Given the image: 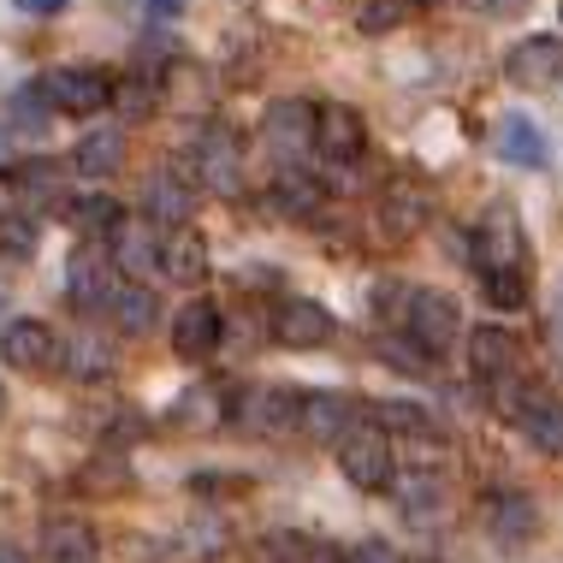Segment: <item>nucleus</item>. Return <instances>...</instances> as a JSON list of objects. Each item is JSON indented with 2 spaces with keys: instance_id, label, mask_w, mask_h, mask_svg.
Wrapping results in <instances>:
<instances>
[{
  "instance_id": "4c0bfd02",
  "label": "nucleus",
  "mask_w": 563,
  "mask_h": 563,
  "mask_svg": "<svg viewBox=\"0 0 563 563\" xmlns=\"http://www.w3.org/2000/svg\"><path fill=\"white\" fill-rule=\"evenodd\" d=\"M19 185L30 202H54V178H48V166H19Z\"/></svg>"
},
{
  "instance_id": "a211bd4d",
  "label": "nucleus",
  "mask_w": 563,
  "mask_h": 563,
  "mask_svg": "<svg viewBox=\"0 0 563 563\" xmlns=\"http://www.w3.org/2000/svg\"><path fill=\"white\" fill-rule=\"evenodd\" d=\"M493 148H498V161H510V166H545V161H552L545 131H540L528 113H505V119H498Z\"/></svg>"
},
{
  "instance_id": "f8f14e48",
  "label": "nucleus",
  "mask_w": 563,
  "mask_h": 563,
  "mask_svg": "<svg viewBox=\"0 0 563 563\" xmlns=\"http://www.w3.org/2000/svg\"><path fill=\"white\" fill-rule=\"evenodd\" d=\"M505 78L516 89H540L563 78V36H522L505 54Z\"/></svg>"
},
{
  "instance_id": "c9c22d12",
  "label": "nucleus",
  "mask_w": 563,
  "mask_h": 563,
  "mask_svg": "<svg viewBox=\"0 0 563 563\" xmlns=\"http://www.w3.org/2000/svg\"><path fill=\"white\" fill-rule=\"evenodd\" d=\"M379 356H386L398 374H416V379L433 374V356H428L421 344H409V339H379Z\"/></svg>"
},
{
  "instance_id": "2f4dec72",
  "label": "nucleus",
  "mask_w": 563,
  "mask_h": 563,
  "mask_svg": "<svg viewBox=\"0 0 563 563\" xmlns=\"http://www.w3.org/2000/svg\"><path fill=\"white\" fill-rule=\"evenodd\" d=\"M409 19H416V0H368L356 12V30L362 36H386V30H404Z\"/></svg>"
},
{
  "instance_id": "72a5a7b5",
  "label": "nucleus",
  "mask_w": 563,
  "mask_h": 563,
  "mask_svg": "<svg viewBox=\"0 0 563 563\" xmlns=\"http://www.w3.org/2000/svg\"><path fill=\"white\" fill-rule=\"evenodd\" d=\"M481 291L493 309H522L528 302V273H481Z\"/></svg>"
},
{
  "instance_id": "0eeeda50",
  "label": "nucleus",
  "mask_w": 563,
  "mask_h": 563,
  "mask_svg": "<svg viewBox=\"0 0 563 563\" xmlns=\"http://www.w3.org/2000/svg\"><path fill=\"white\" fill-rule=\"evenodd\" d=\"M332 332H339V321H332V309L314 297H285L279 309H273V339L285 350H321Z\"/></svg>"
},
{
  "instance_id": "7c9ffc66",
  "label": "nucleus",
  "mask_w": 563,
  "mask_h": 563,
  "mask_svg": "<svg viewBox=\"0 0 563 563\" xmlns=\"http://www.w3.org/2000/svg\"><path fill=\"white\" fill-rule=\"evenodd\" d=\"M374 428L379 433H409V439H439V421L428 416L421 404H404V398H386V404H374Z\"/></svg>"
},
{
  "instance_id": "f704fd0d",
  "label": "nucleus",
  "mask_w": 563,
  "mask_h": 563,
  "mask_svg": "<svg viewBox=\"0 0 563 563\" xmlns=\"http://www.w3.org/2000/svg\"><path fill=\"white\" fill-rule=\"evenodd\" d=\"M108 368H113L108 344H96L89 332H78V339H71V374H78V379H101Z\"/></svg>"
},
{
  "instance_id": "c03bdc74",
  "label": "nucleus",
  "mask_w": 563,
  "mask_h": 563,
  "mask_svg": "<svg viewBox=\"0 0 563 563\" xmlns=\"http://www.w3.org/2000/svg\"><path fill=\"white\" fill-rule=\"evenodd\" d=\"M0 309H7V285H0Z\"/></svg>"
},
{
  "instance_id": "58836bf2",
  "label": "nucleus",
  "mask_w": 563,
  "mask_h": 563,
  "mask_svg": "<svg viewBox=\"0 0 563 563\" xmlns=\"http://www.w3.org/2000/svg\"><path fill=\"white\" fill-rule=\"evenodd\" d=\"M78 486H84V493H108V486H125V468H119V463H108V468L89 463L84 475H78Z\"/></svg>"
},
{
  "instance_id": "b1692460",
  "label": "nucleus",
  "mask_w": 563,
  "mask_h": 563,
  "mask_svg": "<svg viewBox=\"0 0 563 563\" xmlns=\"http://www.w3.org/2000/svg\"><path fill=\"white\" fill-rule=\"evenodd\" d=\"M267 563H344V552L321 534H302V528H273L262 540Z\"/></svg>"
},
{
  "instance_id": "9b49d317",
  "label": "nucleus",
  "mask_w": 563,
  "mask_h": 563,
  "mask_svg": "<svg viewBox=\"0 0 563 563\" xmlns=\"http://www.w3.org/2000/svg\"><path fill=\"white\" fill-rule=\"evenodd\" d=\"M314 148H321L332 166L362 161V155H368V125H362V113L344 108V101L321 108V119H314Z\"/></svg>"
},
{
  "instance_id": "412c9836",
  "label": "nucleus",
  "mask_w": 563,
  "mask_h": 563,
  "mask_svg": "<svg viewBox=\"0 0 563 563\" xmlns=\"http://www.w3.org/2000/svg\"><path fill=\"white\" fill-rule=\"evenodd\" d=\"M119 166H125V131H113V125H101V131H89L71 143V173H84V178H113Z\"/></svg>"
},
{
  "instance_id": "cd10ccee",
  "label": "nucleus",
  "mask_w": 563,
  "mask_h": 563,
  "mask_svg": "<svg viewBox=\"0 0 563 563\" xmlns=\"http://www.w3.org/2000/svg\"><path fill=\"white\" fill-rule=\"evenodd\" d=\"M297 416H302V391H291V386H267V391H255V409H243V421H250V428H262V433L291 428Z\"/></svg>"
},
{
  "instance_id": "1a4fd4ad",
  "label": "nucleus",
  "mask_w": 563,
  "mask_h": 563,
  "mask_svg": "<svg viewBox=\"0 0 563 563\" xmlns=\"http://www.w3.org/2000/svg\"><path fill=\"white\" fill-rule=\"evenodd\" d=\"M143 220L166 225V232H185V225L196 220V178H185V173H148Z\"/></svg>"
},
{
  "instance_id": "4be33fe9",
  "label": "nucleus",
  "mask_w": 563,
  "mask_h": 563,
  "mask_svg": "<svg viewBox=\"0 0 563 563\" xmlns=\"http://www.w3.org/2000/svg\"><path fill=\"white\" fill-rule=\"evenodd\" d=\"M232 409H238L232 391L214 386V379H202V386H190L185 398H178V421H185L190 433H214V428L232 421Z\"/></svg>"
},
{
  "instance_id": "7ed1b4c3",
  "label": "nucleus",
  "mask_w": 563,
  "mask_h": 563,
  "mask_svg": "<svg viewBox=\"0 0 563 563\" xmlns=\"http://www.w3.org/2000/svg\"><path fill=\"white\" fill-rule=\"evenodd\" d=\"M36 96L48 101V113L66 119H96L101 108H113V78L96 66H59L36 84Z\"/></svg>"
},
{
  "instance_id": "c756f323",
  "label": "nucleus",
  "mask_w": 563,
  "mask_h": 563,
  "mask_svg": "<svg viewBox=\"0 0 563 563\" xmlns=\"http://www.w3.org/2000/svg\"><path fill=\"white\" fill-rule=\"evenodd\" d=\"M314 208H321V190L309 185L302 173H279L267 190V214H285V220H309Z\"/></svg>"
},
{
  "instance_id": "dca6fc26",
  "label": "nucleus",
  "mask_w": 563,
  "mask_h": 563,
  "mask_svg": "<svg viewBox=\"0 0 563 563\" xmlns=\"http://www.w3.org/2000/svg\"><path fill=\"white\" fill-rule=\"evenodd\" d=\"M356 398H344V391H302V416L297 428L314 439V445H332V439H344L356 428Z\"/></svg>"
},
{
  "instance_id": "ddd939ff",
  "label": "nucleus",
  "mask_w": 563,
  "mask_h": 563,
  "mask_svg": "<svg viewBox=\"0 0 563 563\" xmlns=\"http://www.w3.org/2000/svg\"><path fill=\"white\" fill-rule=\"evenodd\" d=\"M220 332H225V321H220V309L208 297H190L185 309L173 314V350L185 362H208L220 350Z\"/></svg>"
},
{
  "instance_id": "e433bc0d",
  "label": "nucleus",
  "mask_w": 563,
  "mask_h": 563,
  "mask_svg": "<svg viewBox=\"0 0 563 563\" xmlns=\"http://www.w3.org/2000/svg\"><path fill=\"white\" fill-rule=\"evenodd\" d=\"M344 563H404V558H398V545H386V540H356L344 552Z\"/></svg>"
},
{
  "instance_id": "20e7f679",
  "label": "nucleus",
  "mask_w": 563,
  "mask_h": 563,
  "mask_svg": "<svg viewBox=\"0 0 563 563\" xmlns=\"http://www.w3.org/2000/svg\"><path fill=\"white\" fill-rule=\"evenodd\" d=\"M475 267L481 273H528V238L510 208H486L475 225Z\"/></svg>"
},
{
  "instance_id": "49530a36",
  "label": "nucleus",
  "mask_w": 563,
  "mask_h": 563,
  "mask_svg": "<svg viewBox=\"0 0 563 563\" xmlns=\"http://www.w3.org/2000/svg\"><path fill=\"white\" fill-rule=\"evenodd\" d=\"M0 161H7V143H0Z\"/></svg>"
},
{
  "instance_id": "f03ea898",
  "label": "nucleus",
  "mask_w": 563,
  "mask_h": 563,
  "mask_svg": "<svg viewBox=\"0 0 563 563\" xmlns=\"http://www.w3.org/2000/svg\"><path fill=\"white\" fill-rule=\"evenodd\" d=\"M339 468L356 493H391L398 486V463H391V439L374 428V421H356L339 439Z\"/></svg>"
},
{
  "instance_id": "ea45409f",
  "label": "nucleus",
  "mask_w": 563,
  "mask_h": 563,
  "mask_svg": "<svg viewBox=\"0 0 563 563\" xmlns=\"http://www.w3.org/2000/svg\"><path fill=\"white\" fill-rule=\"evenodd\" d=\"M190 493L196 498H208V493H250V481H243V475H196Z\"/></svg>"
},
{
  "instance_id": "c85d7f7f",
  "label": "nucleus",
  "mask_w": 563,
  "mask_h": 563,
  "mask_svg": "<svg viewBox=\"0 0 563 563\" xmlns=\"http://www.w3.org/2000/svg\"><path fill=\"white\" fill-rule=\"evenodd\" d=\"M66 291H71V309H96V302H113V267L108 262H89V255H78L71 262V279H66Z\"/></svg>"
},
{
  "instance_id": "9d476101",
  "label": "nucleus",
  "mask_w": 563,
  "mask_h": 563,
  "mask_svg": "<svg viewBox=\"0 0 563 563\" xmlns=\"http://www.w3.org/2000/svg\"><path fill=\"white\" fill-rule=\"evenodd\" d=\"M468 368H475V379H486V386H510V379L522 374V344H516V332L475 327L468 332Z\"/></svg>"
},
{
  "instance_id": "aec40b11",
  "label": "nucleus",
  "mask_w": 563,
  "mask_h": 563,
  "mask_svg": "<svg viewBox=\"0 0 563 563\" xmlns=\"http://www.w3.org/2000/svg\"><path fill=\"white\" fill-rule=\"evenodd\" d=\"M42 563H101L96 528L78 522V516H59V522H48V528H42Z\"/></svg>"
},
{
  "instance_id": "423d86ee",
  "label": "nucleus",
  "mask_w": 563,
  "mask_h": 563,
  "mask_svg": "<svg viewBox=\"0 0 563 563\" xmlns=\"http://www.w3.org/2000/svg\"><path fill=\"white\" fill-rule=\"evenodd\" d=\"M428 190L421 185H409V178H391L386 190H379V202H374V232L386 238V243H409L428 225Z\"/></svg>"
},
{
  "instance_id": "39448f33",
  "label": "nucleus",
  "mask_w": 563,
  "mask_h": 563,
  "mask_svg": "<svg viewBox=\"0 0 563 563\" xmlns=\"http://www.w3.org/2000/svg\"><path fill=\"white\" fill-rule=\"evenodd\" d=\"M196 185L214 190V196H238L243 190V143L238 131L225 125H208L202 136H196Z\"/></svg>"
},
{
  "instance_id": "f257e3e1",
  "label": "nucleus",
  "mask_w": 563,
  "mask_h": 563,
  "mask_svg": "<svg viewBox=\"0 0 563 563\" xmlns=\"http://www.w3.org/2000/svg\"><path fill=\"white\" fill-rule=\"evenodd\" d=\"M398 327L409 344H421L428 356L451 350V339L463 332V309H456L451 291H433V285H416V291L398 297Z\"/></svg>"
},
{
  "instance_id": "473e14b6",
  "label": "nucleus",
  "mask_w": 563,
  "mask_h": 563,
  "mask_svg": "<svg viewBox=\"0 0 563 563\" xmlns=\"http://www.w3.org/2000/svg\"><path fill=\"white\" fill-rule=\"evenodd\" d=\"M0 255L30 262V255H36V220L30 214H0Z\"/></svg>"
},
{
  "instance_id": "4468645a",
  "label": "nucleus",
  "mask_w": 563,
  "mask_h": 563,
  "mask_svg": "<svg viewBox=\"0 0 563 563\" xmlns=\"http://www.w3.org/2000/svg\"><path fill=\"white\" fill-rule=\"evenodd\" d=\"M314 119H321V108L314 101H273L267 119H262V131H267V148L273 155H302V148H314Z\"/></svg>"
},
{
  "instance_id": "6e6552de",
  "label": "nucleus",
  "mask_w": 563,
  "mask_h": 563,
  "mask_svg": "<svg viewBox=\"0 0 563 563\" xmlns=\"http://www.w3.org/2000/svg\"><path fill=\"white\" fill-rule=\"evenodd\" d=\"M505 416H516V428H522V439L545 456H563V398H552V391H516Z\"/></svg>"
},
{
  "instance_id": "a19ab883",
  "label": "nucleus",
  "mask_w": 563,
  "mask_h": 563,
  "mask_svg": "<svg viewBox=\"0 0 563 563\" xmlns=\"http://www.w3.org/2000/svg\"><path fill=\"white\" fill-rule=\"evenodd\" d=\"M148 108H155V89H148L143 78H136V84L125 89V96H119V113H125V119H136V113H148Z\"/></svg>"
},
{
  "instance_id": "bb28decb",
  "label": "nucleus",
  "mask_w": 563,
  "mask_h": 563,
  "mask_svg": "<svg viewBox=\"0 0 563 563\" xmlns=\"http://www.w3.org/2000/svg\"><path fill=\"white\" fill-rule=\"evenodd\" d=\"M66 225H78V232H96V238H113L119 225H125V208L113 202V196H101V190H89V196H71L66 208Z\"/></svg>"
},
{
  "instance_id": "393cba45",
  "label": "nucleus",
  "mask_w": 563,
  "mask_h": 563,
  "mask_svg": "<svg viewBox=\"0 0 563 563\" xmlns=\"http://www.w3.org/2000/svg\"><path fill=\"white\" fill-rule=\"evenodd\" d=\"M161 273L166 279H178V285H196V279H208V238L202 232H173L161 243Z\"/></svg>"
},
{
  "instance_id": "a18cd8bd",
  "label": "nucleus",
  "mask_w": 563,
  "mask_h": 563,
  "mask_svg": "<svg viewBox=\"0 0 563 563\" xmlns=\"http://www.w3.org/2000/svg\"><path fill=\"white\" fill-rule=\"evenodd\" d=\"M0 416H7V391H0Z\"/></svg>"
},
{
  "instance_id": "37998d69",
  "label": "nucleus",
  "mask_w": 563,
  "mask_h": 563,
  "mask_svg": "<svg viewBox=\"0 0 563 563\" xmlns=\"http://www.w3.org/2000/svg\"><path fill=\"white\" fill-rule=\"evenodd\" d=\"M552 332L563 339V285H558V302H552Z\"/></svg>"
},
{
  "instance_id": "f3484780",
  "label": "nucleus",
  "mask_w": 563,
  "mask_h": 563,
  "mask_svg": "<svg viewBox=\"0 0 563 563\" xmlns=\"http://www.w3.org/2000/svg\"><path fill=\"white\" fill-rule=\"evenodd\" d=\"M486 528L505 545H522L540 534V505L528 493H516V486H498V493H486Z\"/></svg>"
},
{
  "instance_id": "79ce46f5",
  "label": "nucleus",
  "mask_w": 563,
  "mask_h": 563,
  "mask_svg": "<svg viewBox=\"0 0 563 563\" xmlns=\"http://www.w3.org/2000/svg\"><path fill=\"white\" fill-rule=\"evenodd\" d=\"M0 563H30V552H19L12 540H0Z\"/></svg>"
},
{
  "instance_id": "a878e982",
  "label": "nucleus",
  "mask_w": 563,
  "mask_h": 563,
  "mask_svg": "<svg viewBox=\"0 0 563 563\" xmlns=\"http://www.w3.org/2000/svg\"><path fill=\"white\" fill-rule=\"evenodd\" d=\"M113 267L131 273V279L143 285V273L161 267V238L148 232V225H119V232H113Z\"/></svg>"
},
{
  "instance_id": "6ab92c4d",
  "label": "nucleus",
  "mask_w": 563,
  "mask_h": 563,
  "mask_svg": "<svg viewBox=\"0 0 563 563\" xmlns=\"http://www.w3.org/2000/svg\"><path fill=\"white\" fill-rule=\"evenodd\" d=\"M398 510L409 516L416 528H439L451 516V486L439 481V475H409V481H398Z\"/></svg>"
},
{
  "instance_id": "5701e85b",
  "label": "nucleus",
  "mask_w": 563,
  "mask_h": 563,
  "mask_svg": "<svg viewBox=\"0 0 563 563\" xmlns=\"http://www.w3.org/2000/svg\"><path fill=\"white\" fill-rule=\"evenodd\" d=\"M108 309H113V327L125 332V339H148V332L161 327V297L148 291V285H136V279L119 285Z\"/></svg>"
},
{
  "instance_id": "2eb2a0df",
  "label": "nucleus",
  "mask_w": 563,
  "mask_h": 563,
  "mask_svg": "<svg viewBox=\"0 0 563 563\" xmlns=\"http://www.w3.org/2000/svg\"><path fill=\"white\" fill-rule=\"evenodd\" d=\"M54 356H59V339L48 332V321H12L7 332H0V362L19 368V374L54 368Z\"/></svg>"
}]
</instances>
